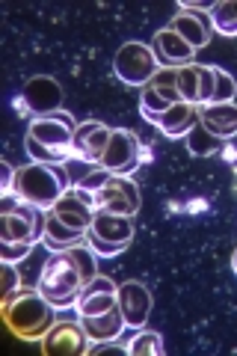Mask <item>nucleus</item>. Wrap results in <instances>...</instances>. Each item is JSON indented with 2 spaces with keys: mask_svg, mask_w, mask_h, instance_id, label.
Wrapping results in <instances>:
<instances>
[{
  "mask_svg": "<svg viewBox=\"0 0 237 356\" xmlns=\"http://www.w3.org/2000/svg\"><path fill=\"white\" fill-rule=\"evenodd\" d=\"M74 131L77 122L65 110H56L51 116H33L24 137V149L36 163L56 166L74 154Z\"/></svg>",
  "mask_w": 237,
  "mask_h": 356,
  "instance_id": "1",
  "label": "nucleus"
},
{
  "mask_svg": "<svg viewBox=\"0 0 237 356\" xmlns=\"http://www.w3.org/2000/svg\"><path fill=\"white\" fill-rule=\"evenodd\" d=\"M3 321L18 339H27V341L44 339V332L56 324L54 306L42 297L39 288L36 291L21 288L13 297H6L3 300Z\"/></svg>",
  "mask_w": 237,
  "mask_h": 356,
  "instance_id": "2",
  "label": "nucleus"
},
{
  "mask_svg": "<svg viewBox=\"0 0 237 356\" xmlns=\"http://www.w3.org/2000/svg\"><path fill=\"white\" fill-rule=\"evenodd\" d=\"M83 285L86 280H83L81 267H77V261L69 252H54L44 261L42 276H39V291L54 309H74Z\"/></svg>",
  "mask_w": 237,
  "mask_h": 356,
  "instance_id": "3",
  "label": "nucleus"
},
{
  "mask_svg": "<svg viewBox=\"0 0 237 356\" xmlns=\"http://www.w3.org/2000/svg\"><path fill=\"white\" fill-rule=\"evenodd\" d=\"M65 193V175L54 163H27L15 172V196L33 208L51 211Z\"/></svg>",
  "mask_w": 237,
  "mask_h": 356,
  "instance_id": "4",
  "label": "nucleus"
},
{
  "mask_svg": "<svg viewBox=\"0 0 237 356\" xmlns=\"http://www.w3.org/2000/svg\"><path fill=\"white\" fill-rule=\"evenodd\" d=\"M133 241V222L122 214H104L98 211L92 217V226L86 232V243L95 250V255H119L131 247Z\"/></svg>",
  "mask_w": 237,
  "mask_h": 356,
  "instance_id": "5",
  "label": "nucleus"
},
{
  "mask_svg": "<svg viewBox=\"0 0 237 356\" xmlns=\"http://www.w3.org/2000/svg\"><path fill=\"white\" fill-rule=\"evenodd\" d=\"M157 69H161V63H157L154 51L142 42H125L116 51V57H113V72H116L119 81L128 83V86L145 89L152 83V77L157 74Z\"/></svg>",
  "mask_w": 237,
  "mask_h": 356,
  "instance_id": "6",
  "label": "nucleus"
},
{
  "mask_svg": "<svg viewBox=\"0 0 237 356\" xmlns=\"http://www.w3.org/2000/svg\"><path fill=\"white\" fill-rule=\"evenodd\" d=\"M44 211L21 202L15 211L0 214V243H36L44 238Z\"/></svg>",
  "mask_w": 237,
  "mask_h": 356,
  "instance_id": "7",
  "label": "nucleus"
},
{
  "mask_svg": "<svg viewBox=\"0 0 237 356\" xmlns=\"http://www.w3.org/2000/svg\"><path fill=\"white\" fill-rule=\"evenodd\" d=\"M63 86L48 74L30 77V83L24 86V92L18 95V113H33V116H51L63 107Z\"/></svg>",
  "mask_w": 237,
  "mask_h": 356,
  "instance_id": "8",
  "label": "nucleus"
},
{
  "mask_svg": "<svg viewBox=\"0 0 237 356\" xmlns=\"http://www.w3.org/2000/svg\"><path fill=\"white\" fill-rule=\"evenodd\" d=\"M92 211H104V214H122V217H133L140 211V191L137 184L125 175H113V181L104 187L101 193L92 199Z\"/></svg>",
  "mask_w": 237,
  "mask_h": 356,
  "instance_id": "9",
  "label": "nucleus"
},
{
  "mask_svg": "<svg viewBox=\"0 0 237 356\" xmlns=\"http://www.w3.org/2000/svg\"><path fill=\"white\" fill-rule=\"evenodd\" d=\"M98 166H104L113 175H128L140 166V140L128 128H116L110 134L107 152Z\"/></svg>",
  "mask_w": 237,
  "mask_h": 356,
  "instance_id": "10",
  "label": "nucleus"
},
{
  "mask_svg": "<svg viewBox=\"0 0 237 356\" xmlns=\"http://www.w3.org/2000/svg\"><path fill=\"white\" fill-rule=\"evenodd\" d=\"M113 306H119V285L110 276H95L83 285L81 297L74 303L77 318H89V315H104Z\"/></svg>",
  "mask_w": 237,
  "mask_h": 356,
  "instance_id": "11",
  "label": "nucleus"
},
{
  "mask_svg": "<svg viewBox=\"0 0 237 356\" xmlns=\"http://www.w3.org/2000/svg\"><path fill=\"white\" fill-rule=\"evenodd\" d=\"M86 332L81 327V321H56V324L44 332L42 339V353H51V356H81L86 353Z\"/></svg>",
  "mask_w": 237,
  "mask_h": 356,
  "instance_id": "12",
  "label": "nucleus"
},
{
  "mask_svg": "<svg viewBox=\"0 0 237 356\" xmlns=\"http://www.w3.org/2000/svg\"><path fill=\"white\" fill-rule=\"evenodd\" d=\"M110 134L113 128H107L104 122H95V119L81 122L74 131V158L83 163H101L110 143Z\"/></svg>",
  "mask_w": 237,
  "mask_h": 356,
  "instance_id": "13",
  "label": "nucleus"
},
{
  "mask_svg": "<svg viewBox=\"0 0 237 356\" xmlns=\"http://www.w3.org/2000/svg\"><path fill=\"white\" fill-rule=\"evenodd\" d=\"M152 51H154V57L161 65H166V69H181V65H193L196 60V51L190 48V44L178 36L175 30H157L154 33V44H152Z\"/></svg>",
  "mask_w": 237,
  "mask_h": 356,
  "instance_id": "14",
  "label": "nucleus"
},
{
  "mask_svg": "<svg viewBox=\"0 0 237 356\" xmlns=\"http://www.w3.org/2000/svg\"><path fill=\"white\" fill-rule=\"evenodd\" d=\"M119 309H122V315H125L128 327L140 330L152 315V291L137 280L119 285Z\"/></svg>",
  "mask_w": 237,
  "mask_h": 356,
  "instance_id": "15",
  "label": "nucleus"
},
{
  "mask_svg": "<svg viewBox=\"0 0 237 356\" xmlns=\"http://www.w3.org/2000/svg\"><path fill=\"white\" fill-rule=\"evenodd\" d=\"M152 125L163 134V137L169 140H178V137H187L190 131H193V125L199 122V110L193 104H184V102H178L166 110V113L161 116H152L149 119Z\"/></svg>",
  "mask_w": 237,
  "mask_h": 356,
  "instance_id": "16",
  "label": "nucleus"
},
{
  "mask_svg": "<svg viewBox=\"0 0 237 356\" xmlns=\"http://www.w3.org/2000/svg\"><path fill=\"white\" fill-rule=\"evenodd\" d=\"M169 30H175L193 51L205 48L213 36V24L208 13H178L172 18V24H169Z\"/></svg>",
  "mask_w": 237,
  "mask_h": 356,
  "instance_id": "17",
  "label": "nucleus"
},
{
  "mask_svg": "<svg viewBox=\"0 0 237 356\" xmlns=\"http://www.w3.org/2000/svg\"><path fill=\"white\" fill-rule=\"evenodd\" d=\"M77 321H81L89 341H116L128 327V321L119 306H113L104 315H89V318H77Z\"/></svg>",
  "mask_w": 237,
  "mask_h": 356,
  "instance_id": "18",
  "label": "nucleus"
},
{
  "mask_svg": "<svg viewBox=\"0 0 237 356\" xmlns=\"http://www.w3.org/2000/svg\"><path fill=\"white\" fill-rule=\"evenodd\" d=\"M199 125L211 131L217 140H229L237 134V104H208L199 110Z\"/></svg>",
  "mask_w": 237,
  "mask_h": 356,
  "instance_id": "19",
  "label": "nucleus"
},
{
  "mask_svg": "<svg viewBox=\"0 0 237 356\" xmlns=\"http://www.w3.org/2000/svg\"><path fill=\"white\" fill-rule=\"evenodd\" d=\"M51 214H56L65 222V226H72V229H77V232H83V235H86L89 226H92L95 211L89 208L86 202H81V196H77L74 191H65L60 202L51 208Z\"/></svg>",
  "mask_w": 237,
  "mask_h": 356,
  "instance_id": "20",
  "label": "nucleus"
},
{
  "mask_svg": "<svg viewBox=\"0 0 237 356\" xmlns=\"http://www.w3.org/2000/svg\"><path fill=\"white\" fill-rule=\"evenodd\" d=\"M42 243L51 252H65V250L77 247V243H86V235L83 232H77V229H72V226H65L60 217L48 211V217H44V238H42Z\"/></svg>",
  "mask_w": 237,
  "mask_h": 356,
  "instance_id": "21",
  "label": "nucleus"
},
{
  "mask_svg": "<svg viewBox=\"0 0 237 356\" xmlns=\"http://www.w3.org/2000/svg\"><path fill=\"white\" fill-rule=\"evenodd\" d=\"M211 24L222 36H237V0H217L211 9Z\"/></svg>",
  "mask_w": 237,
  "mask_h": 356,
  "instance_id": "22",
  "label": "nucleus"
},
{
  "mask_svg": "<svg viewBox=\"0 0 237 356\" xmlns=\"http://www.w3.org/2000/svg\"><path fill=\"white\" fill-rule=\"evenodd\" d=\"M187 149H190V154H196V158H208V154H217V149H220V140L213 137L211 131H205L196 122L193 125V131L187 134Z\"/></svg>",
  "mask_w": 237,
  "mask_h": 356,
  "instance_id": "23",
  "label": "nucleus"
},
{
  "mask_svg": "<svg viewBox=\"0 0 237 356\" xmlns=\"http://www.w3.org/2000/svg\"><path fill=\"white\" fill-rule=\"evenodd\" d=\"M172 104H178V102H172L166 92H161V89H154V86H145L142 89V98H140V113L145 119H152V116L166 113Z\"/></svg>",
  "mask_w": 237,
  "mask_h": 356,
  "instance_id": "24",
  "label": "nucleus"
},
{
  "mask_svg": "<svg viewBox=\"0 0 237 356\" xmlns=\"http://www.w3.org/2000/svg\"><path fill=\"white\" fill-rule=\"evenodd\" d=\"M125 353L131 356H145V353H152V356H163L166 348H163V339H161V332H137V336L131 339V344L125 348Z\"/></svg>",
  "mask_w": 237,
  "mask_h": 356,
  "instance_id": "25",
  "label": "nucleus"
},
{
  "mask_svg": "<svg viewBox=\"0 0 237 356\" xmlns=\"http://www.w3.org/2000/svg\"><path fill=\"white\" fill-rule=\"evenodd\" d=\"M178 95H181L184 104L199 107V72H196V63L178 69Z\"/></svg>",
  "mask_w": 237,
  "mask_h": 356,
  "instance_id": "26",
  "label": "nucleus"
},
{
  "mask_svg": "<svg viewBox=\"0 0 237 356\" xmlns=\"http://www.w3.org/2000/svg\"><path fill=\"white\" fill-rule=\"evenodd\" d=\"M234 95H237L234 77L229 72H222V69H213V98H211V104H229V102H234Z\"/></svg>",
  "mask_w": 237,
  "mask_h": 356,
  "instance_id": "27",
  "label": "nucleus"
},
{
  "mask_svg": "<svg viewBox=\"0 0 237 356\" xmlns=\"http://www.w3.org/2000/svg\"><path fill=\"white\" fill-rule=\"evenodd\" d=\"M113 181V172L110 170H104V166H95L92 172H86L83 178H77V184H74V191H83V193H92V199H95V193H101L104 187Z\"/></svg>",
  "mask_w": 237,
  "mask_h": 356,
  "instance_id": "28",
  "label": "nucleus"
},
{
  "mask_svg": "<svg viewBox=\"0 0 237 356\" xmlns=\"http://www.w3.org/2000/svg\"><path fill=\"white\" fill-rule=\"evenodd\" d=\"M149 86L166 92L169 98H172V102H181V95H178V69H166V65H161V69H157V74L152 77Z\"/></svg>",
  "mask_w": 237,
  "mask_h": 356,
  "instance_id": "29",
  "label": "nucleus"
},
{
  "mask_svg": "<svg viewBox=\"0 0 237 356\" xmlns=\"http://www.w3.org/2000/svg\"><path fill=\"white\" fill-rule=\"evenodd\" d=\"M199 72V107H208L213 98V65H196Z\"/></svg>",
  "mask_w": 237,
  "mask_h": 356,
  "instance_id": "30",
  "label": "nucleus"
},
{
  "mask_svg": "<svg viewBox=\"0 0 237 356\" xmlns=\"http://www.w3.org/2000/svg\"><path fill=\"white\" fill-rule=\"evenodd\" d=\"M33 250V243H0V259L9 261V264H15L21 259H27Z\"/></svg>",
  "mask_w": 237,
  "mask_h": 356,
  "instance_id": "31",
  "label": "nucleus"
},
{
  "mask_svg": "<svg viewBox=\"0 0 237 356\" xmlns=\"http://www.w3.org/2000/svg\"><path fill=\"white\" fill-rule=\"evenodd\" d=\"M0 273H3V300L6 297H13L15 291H18V282H21V276H18V270H15V264H9V261H3V267H0Z\"/></svg>",
  "mask_w": 237,
  "mask_h": 356,
  "instance_id": "32",
  "label": "nucleus"
},
{
  "mask_svg": "<svg viewBox=\"0 0 237 356\" xmlns=\"http://www.w3.org/2000/svg\"><path fill=\"white\" fill-rule=\"evenodd\" d=\"M15 172L18 170L9 161L0 163V193H3V196H13L15 193Z\"/></svg>",
  "mask_w": 237,
  "mask_h": 356,
  "instance_id": "33",
  "label": "nucleus"
},
{
  "mask_svg": "<svg viewBox=\"0 0 237 356\" xmlns=\"http://www.w3.org/2000/svg\"><path fill=\"white\" fill-rule=\"evenodd\" d=\"M213 3H217V0H181L178 6H181L184 13H208V15H211Z\"/></svg>",
  "mask_w": 237,
  "mask_h": 356,
  "instance_id": "34",
  "label": "nucleus"
},
{
  "mask_svg": "<svg viewBox=\"0 0 237 356\" xmlns=\"http://www.w3.org/2000/svg\"><path fill=\"white\" fill-rule=\"evenodd\" d=\"M231 267H234V273H237V250H234V255H231Z\"/></svg>",
  "mask_w": 237,
  "mask_h": 356,
  "instance_id": "35",
  "label": "nucleus"
}]
</instances>
